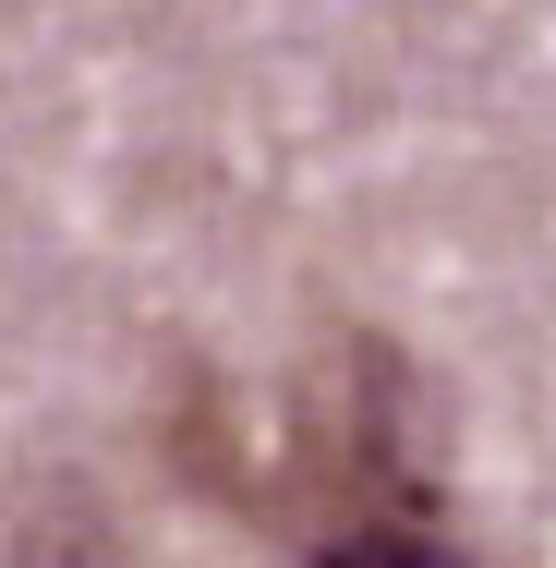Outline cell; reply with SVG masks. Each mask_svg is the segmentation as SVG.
Listing matches in <instances>:
<instances>
[]
</instances>
